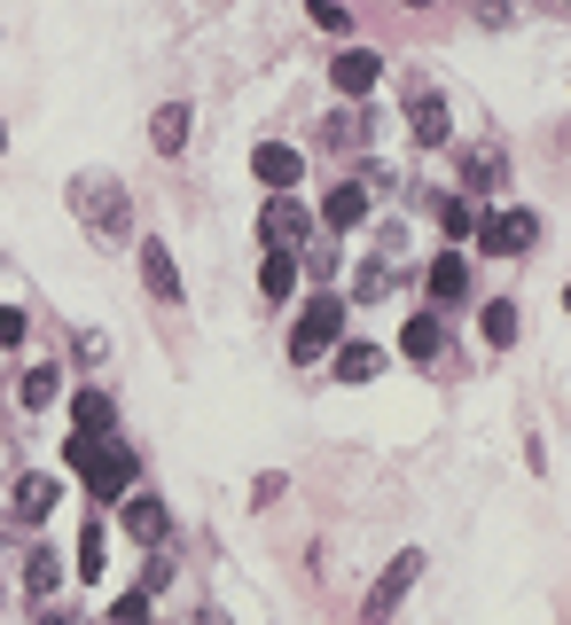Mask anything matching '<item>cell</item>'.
<instances>
[{
  "mask_svg": "<svg viewBox=\"0 0 571 625\" xmlns=\"http://www.w3.org/2000/svg\"><path fill=\"white\" fill-rule=\"evenodd\" d=\"M63 462L78 470V485H87L95 500H126V493H133V445H110V438H87V430H71Z\"/></svg>",
  "mask_w": 571,
  "mask_h": 625,
  "instance_id": "obj_1",
  "label": "cell"
},
{
  "mask_svg": "<svg viewBox=\"0 0 571 625\" xmlns=\"http://www.w3.org/2000/svg\"><path fill=\"white\" fill-rule=\"evenodd\" d=\"M337 336H345V298H337V290H321V298L298 313V328H290V360H298V368L321 360V352H330Z\"/></svg>",
  "mask_w": 571,
  "mask_h": 625,
  "instance_id": "obj_2",
  "label": "cell"
},
{
  "mask_svg": "<svg viewBox=\"0 0 571 625\" xmlns=\"http://www.w3.org/2000/svg\"><path fill=\"white\" fill-rule=\"evenodd\" d=\"M470 235H477V250H485V258H517V250H532L540 219H532V212H485Z\"/></svg>",
  "mask_w": 571,
  "mask_h": 625,
  "instance_id": "obj_3",
  "label": "cell"
},
{
  "mask_svg": "<svg viewBox=\"0 0 571 625\" xmlns=\"http://www.w3.org/2000/svg\"><path fill=\"white\" fill-rule=\"evenodd\" d=\"M416 571H423V556L407 548V556H391V571L368 586V602H360V625H391V610L407 602V586H416Z\"/></svg>",
  "mask_w": 571,
  "mask_h": 625,
  "instance_id": "obj_4",
  "label": "cell"
},
{
  "mask_svg": "<svg viewBox=\"0 0 571 625\" xmlns=\"http://www.w3.org/2000/svg\"><path fill=\"white\" fill-rule=\"evenodd\" d=\"M71 212H87L110 243L126 235V196H118V181H103V172H95V181H71Z\"/></svg>",
  "mask_w": 571,
  "mask_h": 625,
  "instance_id": "obj_5",
  "label": "cell"
},
{
  "mask_svg": "<svg viewBox=\"0 0 571 625\" xmlns=\"http://www.w3.org/2000/svg\"><path fill=\"white\" fill-rule=\"evenodd\" d=\"M305 235H313L305 204H290V196H267V212H259V243H267V250H305Z\"/></svg>",
  "mask_w": 571,
  "mask_h": 625,
  "instance_id": "obj_6",
  "label": "cell"
},
{
  "mask_svg": "<svg viewBox=\"0 0 571 625\" xmlns=\"http://www.w3.org/2000/svg\"><path fill=\"white\" fill-rule=\"evenodd\" d=\"M251 172H259L267 196H290V188L305 181V157H298L290 141H259V149H251Z\"/></svg>",
  "mask_w": 571,
  "mask_h": 625,
  "instance_id": "obj_7",
  "label": "cell"
},
{
  "mask_svg": "<svg viewBox=\"0 0 571 625\" xmlns=\"http://www.w3.org/2000/svg\"><path fill=\"white\" fill-rule=\"evenodd\" d=\"M141 282H149V298H157V305H181V274H173V250L157 243V235H141Z\"/></svg>",
  "mask_w": 571,
  "mask_h": 625,
  "instance_id": "obj_8",
  "label": "cell"
},
{
  "mask_svg": "<svg viewBox=\"0 0 571 625\" xmlns=\"http://www.w3.org/2000/svg\"><path fill=\"white\" fill-rule=\"evenodd\" d=\"M330 78H337V95H353V103H360L368 86L384 78V55H368V47H345V55L330 63Z\"/></svg>",
  "mask_w": 571,
  "mask_h": 625,
  "instance_id": "obj_9",
  "label": "cell"
},
{
  "mask_svg": "<svg viewBox=\"0 0 571 625\" xmlns=\"http://www.w3.org/2000/svg\"><path fill=\"white\" fill-rule=\"evenodd\" d=\"M126 531H133L141 548H165V531H173L165 500H149V493H126Z\"/></svg>",
  "mask_w": 571,
  "mask_h": 625,
  "instance_id": "obj_10",
  "label": "cell"
},
{
  "mask_svg": "<svg viewBox=\"0 0 571 625\" xmlns=\"http://www.w3.org/2000/svg\"><path fill=\"white\" fill-rule=\"evenodd\" d=\"M399 352H407V360H439V352H446V321L439 313H416V321L399 328Z\"/></svg>",
  "mask_w": 571,
  "mask_h": 625,
  "instance_id": "obj_11",
  "label": "cell"
},
{
  "mask_svg": "<svg viewBox=\"0 0 571 625\" xmlns=\"http://www.w3.org/2000/svg\"><path fill=\"white\" fill-rule=\"evenodd\" d=\"M407 118H416V141H423V149H446V141H454V126H446V103H439V95H416V110H407Z\"/></svg>",
  "mask_w": 571,
  "mask_h": 625,
  "instance_id": "obj_12",
  "label": "cell"
},
{
  "mask_svg": "<svg viewBox=\"0 0 571 625\" xmlns=\"http://www.w3.org/2000/svg\"><path fill=\"white\" fill-rule=\"evenodd\" d=\"M376 368H384V352H376V344H337V360H330L337 384H368Z\"/></svg>",
  "mask_w": 571,
  "mask_h": 625,
  "instance_id": "obj_13",
  "label": "cell"
},
{
  "mask_svg": "<svg viewBox=\"0 0 571 625\" xmlns=\"http://www.w3.org/2000/svg\"><path fill=\"white\" fill-rule=\"evenodd\" d=\"M149 141L165 149V157H181V149H188V103H165V110H157V118H149Z\"/></svg>",
  "mask_w": 571,
  "mask_h": 625,
  "instance_id": "obj_14",
  "label": "cell"
},
{
  "mask_svg": "<svg viewBox=\"0 0 571 625\" xmlns=\"http://www.w3.org/2000/svg\"><path fill=\"white\" fill-rule=\"evenodd\" d=\"M431 298H439V305H462V298H470V266H462L454 250L431 258Z\"/></svg>",
  "mask_w": 571,
  "mask_h": 625,
  "instance_id": "obj_15",
  "label": "cell"
},
{
  "mask_svg": "<svg viewBox=\"0 0 571 625\" xmlns=\"http://www.w3.org/2000/svg\"><path fill=\"white\" fill-rule=\"evenodd\" d=\"M321 219H330V227H360V219H368V188H360V181L330 188V204H321Z\"/></svg>",
  "mask_w": 571,
  "mask_h": 625,
  "instance_id": "obj_16",
  "label": "cell"
},
{
  "mask_svg": "<svg viewBox=\"0 0 571 625\" xmlns=\"http://www.w3.org/2000/svg\"><path fill=\"white\" fill-rule=\"evenodd\" d=\"M259 290H267V298H290V290H298V250H267V258H259Z\"/></svg>",
  "mask_w": 571,
  "mask_h": 625,
  "instance_id": "obj_17",
  "label": "cell"
},
{
  "mask_svg": "<svg viewBox=\"0 0 571 625\" xmlns=\"http://www.w3.org/2000/svg\"><path fill=\"white\" fill-rule=\"evenodd\" d=\"M71 422L87 430V438H110V399L103 391H78V407H71Z\"/></svg>",
  "mask_w": 571,
  "mask_h": 625,
  "instance_id": "obj_18",
  "label": "cell"
},
{
  "mask_svg": "<svg viewBox=\"0 0 571 625\" xmlns=\"http://www.w3.org/2000/svg\"><path fill=\"white\" fill-rule=\"evenodd\" d=\"M47 508H55V477H24V485H17V516H32V524H40Z\"/></svg>",
  "mask_w": 571,
  "mask_h": 625,
  "instance_id": "obj_19",
  "label": "cell"
},
{
  "mask_svg": "<svg viewBox=\"0 0 571 625\" xmlns=\"http://www.w3.org/2000/svg\"><path fill=\"white\" fill-rule=\"evenodd\" d=\"M517 328H525V321H517L509 298H502V305H485V344H517Z\"/></svg>",
  "mask_w": 571,
  "mask_h": 625,
  "instance_id": "obj_20",
  "label": "cell"
},
{
  "mask_svg": "<svg viewBox=\"0 0 571 625\" xmlns=\"http://www.w3.org/2000/svg\"><path fill=\"white\" fill-rule=\"evenodd\" d=\"M24 586H32V594H55V586H63V563H55V556L40 548V556L24 563Z\"/></svg>",
  "mask_w": 571,
  "mask_h": 625,
  "instance_id": "obj_21",
  "label": "cell"
},
{
  "mask_svg": "<svg viewBox=\"0 0 571 625\" xmlns=\"http://www.w3.org/2000/svg\"><path fill=\"white\" fill-rule=\"evenodd\" d=\"M305 17H313L321 32H337V40L353 32V17H345V0H305Z\"/></svg>",
  "mask_w": 571,
  "mask_h": 625,
  "instance_id": "obj_22",
  "label": "cell"
},
{
  "mask_svg": "<svg viewBox=\"0 0 571 625\" xmlns=\"http://www.w3.org/2000/svg\"><path fill=\"white\" fill-rule=\"evenodd\" d=\"M439 227H446V235L462 243V235L477 227V212H470V196H446V204H439Z\"/></svg>",
  "mask_w": 571,
  "mask_h": 625,
  "instance_id": "obj_23",
  "label": "cell"
},
{
  "mask_svg": "<svg viewBox=\"0 0 571 625\" xmlns=\"http://www.w3.org/2000/svg\"><path fill=\"white\" fill-rule=\"evenodd\" d=\"M55 391H63V376H55V368H32V376H24V407H47Z\"/></svg>",
  "mask_w": 571,
  "mask_h": 625,
  "instance_id": "obj_24",
  "label": "cell"
},
{
  "mask_svg": "<svg viewBox=\"0 0 571 625\" xmlns=\"http://www.w3.org/2000/svg\"><path fill=\"white\" fill-rule=\"evenodd\" d=\"M110 625H149V594H118L110 602Z\"/></svg>",
  "mask_w": 571,
  "mask_h": 625,
  "instance_id": "obj_25",
  "label": "cell"
},
{
  "mask_svg": "<svg viewBox=\"0 0 571 625\" xmlns=\"http://www.w3.org/2000/svg\"><path fill=\"white\" fill-rule=\"evenodd\" d=\"M494 181H502V157L477 149V157H470V188H494Z\"/></svg>",
  "mask_w": 571,
  "mask_h": 625,
  "instance_id": "obj_26",
  "label": "cell"
},
{
  "mask_svg": "<svg viewBox=\"0 0 571 625\" xmlns=\"http://www.w3.org/2000/svg\"><path fill=\"white\" fill-rule=\"evenodd\" d=\"M24 328H32V321H24V305H0V344L17 352V344H24Z\"/></svg>",
  "mask_w": 571,
  "mask_h": 625,
  "instance_id": "obj_27",
  "label": "cell"
},
{
  "mask_svg": "<svg viewBox=\"0 0 571 625\" xmlns=\"http://www.w3.org/2000/svg\"><path fill=\"white\" fill-rule=\"evenodd\" d=\"M384 290H391V266L368 258V266H360V298H384Z\"/></svg>",
  "mask_w": 571,
  "mask_h": 625,
  "instance_id": "obj_28",
  "label": "cell"
},
{
  "mask_svg": "<svg viewBox=\"0 0 571 625\" xmlns=\"http://www.w3.org/2000/svg\"><path fill=\"white\" fill-rule=\"evenodd\" d=\"M103 571V531H87V540H78V579H95Z\"/></svg>",
  "mask_w": 571,
  "mask_h": 625,
  "instance_id": "obj_29",
  "label": "cell"
},
{
  "mask_svg": "<svg viewBox=\"0 0 571 625\" xmlns=\"http://www.w3.org/2000/svg\"><path fill=\"white\" fill-rule=\"evenodd\" d=\"M196 625H227V617H219V610H204V617H196Z\"/></svg>",
  "mask_w": 571,
  "mask_h": 625,
  "instance_id": "obj_30",
  "label": "cell"
},
{
  "mask_svg": "<svg viewBox=\"0 0 571 625\" xmlns=\"http://www.w3.org/2000/svg\"><path fill=\"white\" fill-rule=\"evenodd\" d=\"M40 625H71V617H40Z\"/></svg>",
  "mask_w": 571,
  "mask_h": 625,
  "instance_id": "obj_31",
  "label": "cell"
}]
</instances>
